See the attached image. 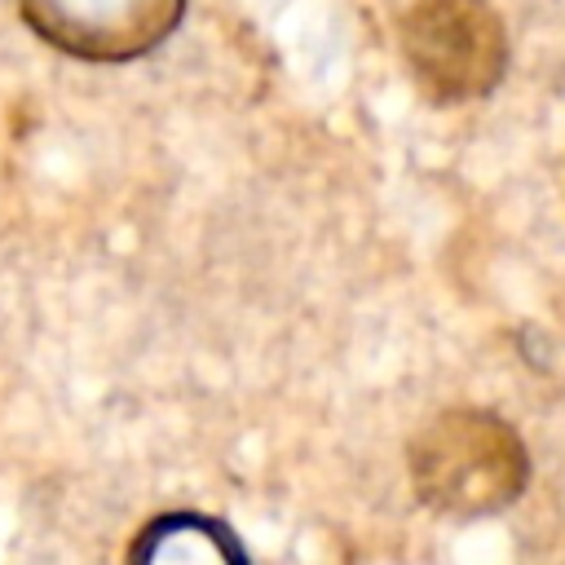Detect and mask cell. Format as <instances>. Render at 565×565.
I'll return each instance as SVG.
<instances>
[{
  "instance_id": "cell-1",
  "label": "cell",
  "mask_w": 565,
  "mask_h": 565,
  "mask_svg": "<svg viewBox=\"0 0 565 565\" xmlns=\"http://www.w3.org/2000/svg\"><path fill=\"white\" fill-rule=\"evenodd\" d=\"M411 481L433 512L490 516L521 499L530 481V455L499 415L450 406L415 433Z\"/></svg>"
},
{
  "instance_id": "cell-2",
  "label": "cell",
  "mask_w": 565,
  "mask_h": 565,
  "mask_svg": "<svg viewBox=\"0 0 565 565\" xmlns=\"http://www.w3.org/2000/svg\"><path fill=\"white\" fill-rule=\"evenodd\" d=\"M402 57L433 102H477L508 66V35L486 0H415L402 13Z\"/></svg>"
},
{
  "instance_id": "cell-4",
  "label": "cell",
  "mask_w": 565,
  "mask_h": 565,
  "mask_svg": "<svg viewBox=\"0 0 565 565\" xmlns=\"http://www.w3.org/2000/svg\"><path fill=\"white\" fill-rule=\"evenodd\" d=\"M128 565H247V552L225 521L177 508L137 530Z\"/></svg>"
},
{
  "instance_id": "cell-3",
  "label": "cell",
  "mask_w": 565,
  "mask_h": 565,
  "mask_svg": "<svg viewBox=\"0 0 565 565\" xmlns=\"http://www.w3.org/2000/svg\"><path fill=\"white\" fill-rule=\"evenodd\" d=\"M18 13L75 62H132L177 31L185 0H18Z\"/></svg>"
}]
</instances>
